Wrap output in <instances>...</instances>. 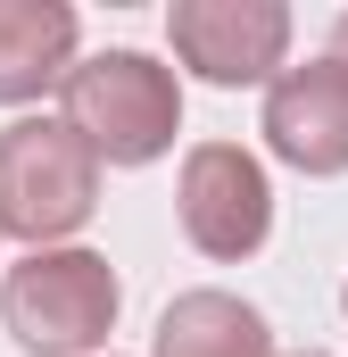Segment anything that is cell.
<instances>
[{
    "instance_id": "obj_4",
    "label": "cell",
    "mask_w": 348,
    "mask_h": 357,
    "mask_svg": "<svg viewBox=\"0 0 348 357\" xmlns=\"http://www.w3.org/2000/svg\"><path fill=\"white\" fill-rule=\"evenodd\" d=\"M174 216H182V241L216 266H241L258 258L265 233H274V183L265 158L241 142H191L182 150V183H174Z\"/></svg>"
},
{
    "instance_id": "obj_6",
    "label": "cell",
    "mask_w": 348,
    "mask_h": 357,
    "mask_svg": "<svg viewBox=\"0 0 348 357\" xmlns=\"http://www.w3.org/2000/svg\"><path fill=\"white\" fill-rule=\"evenodd\" d=\"M265 150L299 175H348V75L332 59H307L290 67L282 84L265 91V116H258Z\"/></svg>"
},
{
    "instance_id": "obj_3",
    "label": "cell",
    "mask_w": 348,
    "mask_h": 357,
    "mask_svg": "<svg viewBox=\"0 0 348 357\" xmlns=\"http://www.w3.org/2000/svg\"><path fill=\"white\" fill-rule=\"evenodd\" d=\"M125 282L100 250H25L0 274V324L33 357H108Z\"/></svg>"
},
{
    "instance_id": "obj_9",
    "label": "cell",
    "mask_w": 348,
    "mask_h": 357,
    "mask_svg": "<svg viewBox=\"0 0 348 357\" xmlns=\"http://www.w3.org/2000/svg\"><path fill=\"white\" fill-rule=\"evenodd\" d=\"M324 59H332V67H340V75H348V8H340V17H332V42H324Z\"/></svg>"
},
{
    "instance_id": "obj_8",
    "label": "cell",
    "mask_w": 348,
    "mask_h": 357,
    "mask_svg": "<svg viewBox=\"0 0 348 357\" xmlns=\"http://www.w3.org/2000/svg\"><path fill=\"white\" fill-rule=\"evenodd\" d=\"M150 357H274V324L241 291H182L166 299L158 333H150Z\"/></svg>"
},
{
    "instance_id": "obj_11",
    "label": "cell",
    "mask_w": 348,
    "mask_h": 357,
    "mask_svg": "<svg viewBox=\"0 0 348 357\" xmlns=\"http://www.w3.org/2000/svg\"><path fill=\"white\" fill-rule=\"evenodd\" d=\"M340 316H348V282H340Z\"/></svg>"
},
{
    "instance_id": "obj_10",
    "label": "cell",
    "mask_w": 348,
    "mask_h": 357,
    "mask_svg": "<svg viewBox=\"0 0 348 357\" xmlns=\"http://www.w3.org/2000/svg\"><path fill=\"white\" fill-rule=\"evenodd\" d=\"M290 357H332V349H290Z\"/></svg>"
},
{
    "instance_id": "obj_7",
    "label": "cell",
    "mask_w": 348,
    "mask_h": 357,
    "mask_svg": "<svg viewBox=\"0 0 348 357\" xmlns=\"http://www.w3.org/2000/svg\"><path fill=\"white\" fill-rule=\"evenodd\" d=\"M84 17L67 0H0V108H33L42 91H67Z\"/></svg>"
},
{
    "instance_id": "obj_2",
    "label": "cell",
    "mask_w": 348,
    "mask_h": 357,
    "mask_svg": "<svg viewBox=\"0 0 348 357\" xmlns=\"http://www.w3.org/2000/svg\"><path fill=\"white\" fill-rule=\"evenodd\" d=\"M58 116L91 142L100 167H158L182 133V84L150 50H91L58 91Z\"/></svg>"
},
{
    "instance_id": "obj_5",
    "label": "cell",
    "mask_w": 348,
    "mask_h": 357,
    "mask_svg": "<svg viewBox=\"0 0 348 357\" xmlns=\"http://www.w3.org/2000/svg\"><path fill=\"white\" fill-rule=\"evenodd\" d=\"M174 59L216 91H249L290 75V8L282 0H174L166 8Z\"/></svg>"
},
{
    "instance_id": "obj_1",
    "label": "cell",
    "mask_w": 348,
    "mask_h": 357,
    "mask_svg": "<svg viewBox=\"0 0 348 357\" xmlns=\"http://www.w3.org/2000/svg\"><path fill=\"white\" fill-rule=\"evenodd\" d=\"M100 216V158L67 116L0 125V233L25 250H75Z\"/></svg>"
}]
</instances>
